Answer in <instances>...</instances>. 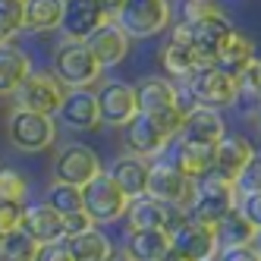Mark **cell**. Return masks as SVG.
Listing matches in <instances>:
<instances>
[{"instance_id": "6da1fadb", "label": "cell", "mask_w": 261, "mask_h": 261, "mask_svg": "<svg viewBox=\"0 0 261 261\" xmlns=\"http://www.w3.org/2000/svg\"><path fill=\"white\" fill-rule=\"evenodd\" d=\"M186 110H173V114H139L123 126V145H126V154H136L145 161H158L167 154V148L173 145L179 126H182Z\"/></svg>"}, {"instance_id": "7a4b0ae2", "label": "cell", "mask_w": 261, "mask_h": 261, "mask_svg": "<svg viewBox=\"0 0 261 261\" xmlns=\"http://www.w3.org/2000/svg\"><path fill=\"white\" fill-rule=\"evenodd\" d=\"M186 95L195 107H211V110H223L239 104L242 91H239V79H233L230 72L217 69L214 63H201L195 66V72L182 82Z\"/></svg>"}, {"instance_id": "3957f363", "label": "cell", "mask_w": 261, "mask_h": 261, "mask_svg": "<svg viewBox=\"0 0 261 261\" xmlns=\"http://www.w3.org/2000/svg\"><path fill=\"white\" fill-rule=\"evenodd\" d=\"M236 201H239L236 182L217 176L214 170H208L204 176L195 179V192H192L189 214L195 220H204V223H217L220 217H227L230 211H236Z\"/></svg>"}, {"instance_id": "277c9868", "label": "cell", "mask_w": 261, "mask_h": 261, "mask_svg": "<svg viewBox=\"0 0 261 261\" xmlns=\"http://www.w3.org/2000/svg\"><path fill=\"white\" fill-rule=\"evenodd\" d=\"M50 72L63 82L66 91L69 88H91L104 76L101 63L91 57L85 41H60L54 47V69Z\"/></svg>"}, {"instance_id": "5b68a950", "label": "cell", "mask_w": 261, "mask_h": 261, "mask_svg": "<svg viewBox=\"0 0 261 261\" xmlns=\"http://www.w3.org/2000/svg\"><path fill=\"white\" fill-rule=\"evenodd\" d=\"M7 139L22 154H41L57 142V120L47 114H35V110L16 107L7 120Z\"/></svg>"}, {"instance_id": "8992f818", "label": "cell", "mask_w": 261, "mask_h": 261, "mask_svg": "<svg viewBox=\"0 0 261 261\" xmlns=\"http://www.w3.org/2000/svg\"><path fill=\"white\" fill-rule=\"evenodd\" d=\"M129 38H154V35L167 32L173 22V4L170 0H126L123 10L114 19Z\"/></svg>"}, {"instance_id": "52a82bcc", "label": "cell", "mask_w": 261, "mask_h": 261, "mask_svg": "<svg viewBox=\"0 0 261 261\" xmlns=\"http://www.w3.org/2000/svg\"><path fill=\"white\" fill-rule=\"evenodd\" d=\"M129 201H133V198H129L120 186L114 182V176H110L107 170H104L101 176H95L91 182L82 186V211L91 217V223H95V227L123 220Z\"/></svg>"}, {"instance_id": "ba28073f", "label": "cell", "mask_w": 261, "mask_h": 261, "mask_svg": "<svg viewBox=\"0 0 261 261\" xmlns=\"http://www.w3.org/2000/svg\"><path fill=\"white\" fill-rule=\"evenodd\" d=\"M192 192H195V179L186 176L170 158H158L148 167V189L145 195H151L164 204H173V208L189 211L192 204Z\"/></svg>"}, {"instance_id": "9c48e42d", "label": "cell", "mask_w": 261, "mask_h": 261, "mask_svg": "<svg viewBox=\"0 0 261 261\" xmlns=\"http://www.w3.org/2000/svg\"><path fill=\"white\" fill-rule=\"evenodd\" d=\"M186 35H189V44L195 50L198 63H214V57L220 54V47L227 44V38L236 32L233 22L223 16L220 7H211L208 13L195 16V19H186Z\"/></svg>"}, {"instance_id": "30bf717a", "label": "cell", "mask_w": 261, "mask_h": 261, "mask_svg": "<svg viewBox=\"0 0 261 261\" xmlns=\"http://www.w3.org/2000/svg\"><path fill=\"white\" fill-rule=\"evenodd\" d=\"M167 236H170V246H173L179 255H186L189 261H211V258H217V252H220L214 223L195 220L192 214H182Z\"/></svg>"}, {"instance_id": "8fae6325", "label": "cell", "mask_w": 261, "mask_h": 261, "mask_svg": "<svg viewBox=\"0 0 261 261\" xmlns=\"http://www.w3.org/2000/svg\"><path fill=\"white\" fill-rule=\"evenodd\" d=\"M66 88L63 82L54 76L50 69H32L25 82L19 85V91L13 95L16 107L22 110H35V114H47V117H57V110L63 104Z\"/></svg>"}, {"instance_id": "7c38bea8", "label": "cell", "mask_w": 261, "mask_h": 261, "mask_svg": "<svg viewBox=\"0 0 261 261\" xmlns=\"http://www.w3.org/2000/svg\"><path fill=\"white\" fill-rule=\"evenodd\" d=\"M136 95H139V110L142 114H173V110H189L195 107L186 95V88L167 76H148L136 85Z\"/></svg>"}, {"instance_id": "4fadbf2b", "label": "cell", "mask_w": 261, "mask_h": 261, "mask_svg": "<svg viewBox=\"0 0 261 261\" xmlns=\"http://www.w3.org/2000/svg\"><path fill=\"white\" fill-rule=\"evenodd\" d=\"M104 173V167H101V158L95 148H88L82 142H69L63 145L57 158H54V179H60V182H69V186H82L91 182L95 176Z\"/></svg>"}, {"instance_id": "5bb4252c", "label": "cell", "mask_w": 261, "mask_h": 261, "mask_svg": "<svg viewBox=\"0 0 261 261\" xmlns=\"http://www.w3.org/2000/svg\"><path fill=\"white\" fill-rule=\"evenodd\" d=\"M95 98H98L101 126L123 129L129 120L139 114V95H136V85H129V82H120V79L101 82L98 91H95Z\"/></svg>"}, {"instance_id": "9a60e30c", "label": "cell", "mask_w": 261, "mask_h": 261, "mask_svg": "<svg viewBox=\"0 0 261 261\" xmlns=\"http://www.w3.org/2000/svg\"><path fill=\"white\" fill-rule=\"evenodd\" d=\"M158 60H161L164 76L173 79V82H186L195 72V66H201L198 57H195V50H192V44H189V35H186V25L182 22L170 29L164 47L158 50Z\"/></svg>"}, {"instance_id": "2e32d148", "label": "cell", "mask_w": 261, "mask_h": 261, "mask_svg": "<svg viewBox=\"0 0 261 261\" xmlns=\"http://www.w3.org/2000/svg\"><path fill=\"white\" fill-rule=\"evenodd\" d=\"M182 214H189V211L173 208V204H164V201H158L151 195H139V198L129 201V208H126L129 230H164V233H170L173 223Z\"/></svg>"}, {"instance_id": "e0dca14e", "label": "cell", "mask_w": 261, "mask_h": 261, "mask_svg": "<svg viewBox=\"0 0 261 261\" xmlns=\"http://www.w3.org/2000/svg\"><path fill=\"white\" fill-rule=\"evenodd\" d=\"M129 44H133V38L117 25L104 19L95 32L85 38V47L91 50V57H95L101 63V69H110V66H120L126 57H129Z\"/></svg>"}, {"instance_id": "ac0fdd59", "label": "cell", "mask_w": 261, "mask_h": 261, "mask_svg": "<svg viewBox=\"0 0 261 261\" xmlns=\"http://www.w3.org/2000/svg\"><path fill=\"white\" fill-rule=\"evenodd\" d=\"M57 117L69 133H91V129H98L101 117H98L95 91L91 88H69L63 95V104L57 110Z\"/></svg>"}, {"instance_id": "d6986e66", "label": "cell", "mask_w": 261, "mask_h": 261, "mask_svg": "<svg viewBox=\"0 0 261 261\" xmlns=\"http://www.w3.org/2000/svg\"><path fill=\"white\" fill-rule=\"evenodd\" d=\"M223 136H227V123H223L220 110L211 107H189L176 133L179 142H192V145H217Z\"/></svg>"}, {"instance_id": "ffe728a7", "label": "cell", "mask_w": 261, "mask_h": 261, "mask_svg": "<svg viewBox=\"0 0 261 261\" xmlns=\"http://www.w3.org/2000/svg\"><path fill=\"white\" fill-rule=\"evenodd\" d=\"M19 227H22L35 242H38V246H50V242L66 239V233H63V214H60L57 208H50L47 201L25 204Z\"/></svg>"}, {"instance_id": "44dd1931", "label": "cell", "mask_w": 261, "mask_h": 261, "mask_svg": "<svg viewBox=\"0 0 261 261\" xmlns=\"http://www.w3.org/2000/svg\"><path fill=\"white\" fill-rule=\"evenodd\" d=\"M104 22V13L98 0H66L63 7V41H85L91 32Z\"/></svg>"}, {"instance_id": "7402d4cb", "label": "cell", "mask_w": 261, "mask_h": 261, "mask_svg": "<svg viewBox=\"0 0 261 261\" xmlns=\"http://www.w3.org/2000/svg\"><path fill=\"white\" fill-rule=\"evenodd\" d=\"M32 69H35V63L25 47H19L16 41L0 44V98H13Z\"/></svg>"}, {"instance_id": "603a6c76", "label": "cell", "mask_w": 261, "mask_h": 261, "mask_svg": "<svg viewBox=\"0 0 261 261\" xmlns=\"http://www.w3.org/2000/svg\"><path fill=\"white\" fill-rule=\"evenodd\" d=\"M252 151H255V148H252V142L246 136L227 133L214 145V167H211V170L217 176H223V179H236L239 170L246 167V161L252 158Z\"/></svg>"}, {"instance_id": "cb8c5ba5", "label": "cell", "mask_w": 261, "mask_h": 261, "mask_svg": "<svg viewBox=\"0 0 261 261\" xmlns=\"http://www.w3.org/2000/svg\"><path fill=\"white\" fill-rule=\"evenodd\" d=\"M167 151H170V161L192 179L204 176L214 167V145H192V142L173 139V145L167 148Z\"/></svg>"}, {"instance_id": "d4e9b609", "label": "cell", "mask_w": 261, "mask_h": 261, "mask_svg": "<svg viewBox=\"0 0 261 261\" xmlns=\"http://www.w3.org/2000/svg\"><path fill=\"white\" fill-rule=\"evenodd\" d=\"M148 167H151V161L136 158V154H123L114 167H110V176H114V182L129 198H139L148 189Z\"/></svg>"}, {"instance_id": "484cf974", "label": "cell", "mask_w": 261, "mask_h": 261, "mask_svg": "<svg viewBox=\"0 0 261 261\" xmlns=\"http://www.w3.org/2000/svg\"><path fill=\"white\" fill-rule=\"evenodd\" d=\"M252 60H255V44L242 32H233L230 38H227V44L220 47V54L214 57V66L223 69V72H230L233 79H239L242 72L249 69Z\"/></svg>"}, {"instance_id": "4316f807", "label": "cell", "mask_w": 261, "mask_h": 261, "mask_svg": "<svg viewBox=\"0 0 261 261\" xmlns=\"http://www.w3.org/2000/svg\"><path fill=\"white\" fill-rule=\"evenodd\" d=\"M66 249L72 255V261H107L114 252V242L107 233H101L98 227H91L85 233L66 236Z\"/></svg>"}, {"instance_id": "83f0119b", "label": "cell", "mask_w": 261, "mask_h": 261, "mask_svg": "<svg viewBox=\"0 0 261 261\" xmlns=\"http://www.w3.org/2000/svg\"><path fill=\"white\" fill-rule=\"evenodd\" d=\"M66 0H25V32L47 35L60 32Z\"/></svg>"}, {"instance_id": "f1b7e54d", "label": "cell", "mask_w": 261, "mask_h": 261, "mask_svg": "<svg viewBox=\"0 0 261 261\" xmlns=\"http://www.w3.org/2000/svg\"><path fill=\"white\" fill-rule=\"evenodd\" d=\"M123 246L133 255V261H154L170 249V236L164 230H129Z\"/></svg>"}, {"instance_id": "f546056e", "label": "cell", "mask_w": 261, "mask_h": 261, "mask_svg": "<svg viewBox=\"0 0 261 261\" xmlns=\"http://www.w3.org/2000/svg\"><path fill=\"white\" fill-rule=\"evenodd\" d=\"M214 230H217V242H220V249H230V246H252L255 242V227L239 214V208L236 211H230L227 217H220L217 223H214Z\"/></svg>"}, {"instance_id": "4dcf8cb0", "label": "cell", "mask_w": 261, "mask_h": 261, "mask_svg": "<svg viewBox=\"0 0 261 261\" xmlns=\"http://www.w3.org/2000/svg\"><path fill=\"white\" fill-rule=\"evenodd\" d=\"M41 246L35 242L22 227H16L13 233L4 236V246H0V261H38Z\"/></svg>"}, {"instance_id": "1f68e13d", "label": "cell", "mask_w": 261, "mask_h": 261, "mask_svg": "<svg viewBox=\"0 0 261 261\" xmlns=\"http://www.w3.org/2000/svg\"><path fill=\"white\" fill-rule=\"evenodd\" d=\"M25 32V4L22 0H0V44L16 41Z\"/></svg>"}, {"instance_id": "d6a6232c", "label": "cell", "mask_w": 261, "mask_h": 261, "mask_svg": "<svg viewBox=\"0 0 261 261\" xmlns=\"http://www.w3.org/2000/svg\"><path fill=\"white\" fill-rule=\"evenodd\" d=\"M44 201L50 208H57L60 214H72V211H82V189L79 186H69V182H60L54 179L44 192Z\"/></svg>"}, {"instance_id": "836d02e7", "label": "cell", "mask_w": 261, "mask_h": 261, "mask_svg": "<svg viewBox=\"0 0 261 261\" xmlns=\"http://www.w3.org/2000/svg\"><path fill=\"white\" fill-rule=\"evenodd\" d=\"M29 198V179L16 167H0V201L25 204Z\"/></svg>"}, {"instance_id": "e575fe53", "label": "cell", "mask_w": 261, "mask_h": 261, "mask_svg": "<svg viewBox=\"0 0 261 261\" xmlns=\"http://www.w3.org/2000/svg\"><path fill=\"white\" fill-rule=\"evenodd\" d=\"M239 195L246 192H261V151H252V158L246 161V167L239 170V176L233 179Z\"/></svg>"}, {"instance_id": "d590c367", "label": "cell", "mask_w": 261, "mask_h": 261, "mask_svg": "<svg viewBox=\"0 0 261 261\" xmlns=\"http://www.w3.org/2000/svg\"><path fill=\"white\" fill-rule=\"evenodd\" d=\"M239 91L242 98H249L252 104H261V57L249 63V69L239 76Z\"/></svg>"}, {"instance_id": "8d00e7d4", "label": "cell", "mask_w": 261, "mask_h": 261, "mask_svg": "<svg viewBox=\"0 0 261 261\" xmlns=\"http://www.w3.org/2000/svg\"><path fill=\"white\" fill-rule=\"evenodd\" d=\"M236 208H239V214L246 217L255 230H261V192H246V195H239Z\"/></svg>"}, {"instance_id": "74e56055", "label": "cell", "mask_w": 261, "mask_h": 261, "mask_svg": "<svg viewBox=\"0 0 261 261\" xmlns=\"http://www.w3.org/2000/svg\"><path fill=\"white\" fill-rule=\"evenodd\" d=\"M22 208L25 204H13V201H0V239L13 233L22 223Z\"/></svg>"}, {"instance_id": "f35d334b", "label": "cell", "mask_w": 261, "mask_h": 261, "mask_svg": "<svg viewBox=\"0 0 261 261\" xmlns=\"http://www.w3.org/2000/svg\"><path fill=\"white\" fill-rule=\"evenodd\" d=\"M214 261H261V255L255 252V246H230L220 249Z\"/></svg>"}, {"instance_id": "ab89813d", "label": "cell", "mask_w": 261, "mask_h": 261, "mask_svg": "<svg viewBox=\"0 0 261 261\" xmlns=\"http://www.w3.org/2000/svg\"><path fill=\"white\" fill-rule=\"evenodd\" d=\"M95 223H91V217L85 211H72V214H63V233L66 236H76V233H85L91 230Z\"/></svg>"}, {"instance_id": "60d3db41", "label": "cell", "mask_w": 261, "mask_h": 261, "mask_svg": "<svg viewBox=\"0 0 261 261\" xmlns=\"http://www.w3.org/2000/svg\"><path fill=\"white\" fill-rule=\"evenodd\" d=\"M38 261H72V255H69V249H66V239L50 242V246H41Z\"/></svg>"}, {"instance_id": "b9f144b4", "label": "cell", "mask_w": 261, "mask_h": 261, "mask_svg": "<svg viewBox=\"0 0 261 261\" xmlns=\"http://www.w3.org/2000/svg\"><path fill=\"white\" fill-rule=\"evenodd\" d=\"M98 4H101L104 19H110V22H114V19H117V13L123 10V4H126V0H98Z\"/></svg>"}, {"instance_id": "7bdbcfd3", "label": "cell", "mask_w": 261, "mask_h": 261, "mask_svg": "<svg viewBox=\"0 0 261 261\" xmlns=\"http://www.w3.org/2000/svg\"><path fill=\"white\" fill-rule=\"evenodd\" d=\"M107 261H133V255L126 252V246H114V252H110Z\"/></svg>"}, {"instance_id": "ee69618b", "label": "cell", "mask_w": 261, "mask_h": 261, "mask_svg": "<svg viewBox=\"0 0 261 261\" xmlns=\"http://www.w3.org/2000/svg\"><path fill=\"white\" fill-rule=\"evenodd\" d=\"M154 261H189V258H186V255H179V252H176V249L170 246V249H167V252H164L161 258H154Z\"/></svg>"}, {"instance_id": "f6af8a7d", "label": "cell", "mask_w": 261, "mask_h": 261, "mask_svg": "<svg viewBox=\"0 0 261 261\" xmlns=\"http://www.w3.org/2000/svg\"><path fill=\"white\" fill-rule=\"evenodd\" d=\"M252 123H255V129L261 133V104H255V110H252Z\"/></svg>"}, {"instance_id": "bcb514c9", "label": "cell", "mask_w": 261, "mask_h": 261, "mask_svg": "<svg viewBox=\"0 0 261 261\" xmlns=\"http://www.w3.org/2000/svg\"><path fill=\"white\" fill-rule=\"evenodd\" d=\"M252 246H255V252H258V255H261V230H258V233H255V242H252Z\"/></svg>"}, {"instance_id": "7dc6e473", "label": "cell", "mask_w": 261, "mask_h": 261, "mask_svg": "<svg viewBox=\"0 0 261 261\" xmlns=\"http://www.w3.org/2000/svg\"><path fill=\"white\" fill-rule=\"evenodd\" d=\"M0 167H4V164H0Z\"/></svg>"}, {"instance_id": "c3c4849f", "label": "cell", "mask_w": 261, "mask_h": 261, "mask_svg": "<svg viewBox=\"0 0 261 261\" xmlns=\"http://www.w3.org/2000/svg\"><path fill=\"white\" fill-rule=\"evenodd\" d=\"M22 4H25V0H22Z\"/></svg>"}, {"instance_id": "681fc988", "label": "cell", "mask_w": 261, "mask_h": 261, "mask_svg": "<svg viewBox=\"0 0 261 261\" xmlns=\"http://www.w3.org/2000/svg\"><path fill=\"white\" fill-rule=\"evenodd\" d=\"M211 261H214V258H211Z\"/></svg>"}]
</instances>
